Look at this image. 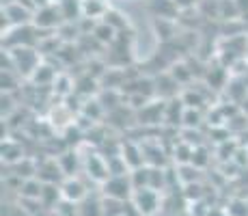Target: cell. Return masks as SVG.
Returning <instances> with one entry per match:
<instances>
[{
  "label": "cell",
  "instance_id": "1",
  "mask_svg": "<svg viewBox=\"0 0 248 216\" xmlns=\"http://www.w3.org/2000/svg\"><path fill=\"white\" fill-rule=\"evenodd\" d=\"M4 54L9 56V69H13L17 76H24V78H31L32 71L41 65V56L39 52L32 46H20V48H11Z\"/></svg>",
  "mask_w": 248,
  "mask_h": 216
},
{
  "label": "cell",
  "instance_id": "2",
  "mask_svg": "<svg viewBox=\"0 0 248 216\" xmlns=\"http://www.w3.org/2000/svg\"><path fill=\"white\" fill-rule=\"evenodd\" d=\"M63 24L65 20L59 11V4H52V2L41 4L35 11V17H32V26L37 31H59Z\"/></svg>",
  "mask_w": 248,
  "mask_h": 216
},
{
  "label": "cell",
  "instance_id": "3",
  "mask_svg": "<svg viewBox=\"0 0 248 216\" xmlns=\"http://www.w3.org/2000/svg\"><path fill=\"white\" fill-rule=\"evenodd\" d=\"M132 190H134V186L125 175H112L104 182V195L114 201H125L132 195Z\"/></svg>",
  "mask_w": 248,
  "mask_h": 216
},
{
  "label": "cell",
  "instance_id": "4",
  "mask_svg": "<svg viewBox=\"0 0 248 216\" xmlns=\"http://www.w3.org/2000/svg\"><path fill=\"white\" fill-rule=\"evenodd\" d=\"M134 203L140 214L151 216L158 208V193L154 188H138L134 193Z\"/></svg>",
  "mask_w": 248,
  "mask_h": 216
},
{
  "label": "cell",
  "instance_id": "5",
  "mask_svg": "<svg viewBox=\"0 0 248 216\" xmlns=\"http://www.w3.org/2000/svg\"><path fill=\"white\" fill-rule=\"evenodd\" d=\"M61 193H63V199L69 203H80L82 199H87V188L78 177H67L61 184Z\"/></svg>",
  "mask_w": 248,
  "mask_h": 216
},
{
  "label": "cell",
  "instance_id": "6",
  "mask_svg": "<svg viewBox=\"0 0 248 216\" xmlns=\"http://www.w3.org/2000/svg\"><path fill=\"white\" fill-rule=\"evenodd\" d=\"M110 11L108 0H82V16L84 20H102Z\"/></svg>",
  "mask_w": 248,
  "mask_h": 216
},
{
  "label": "cell",
  "instance_id": "7",
  "mask_svg": "<svg viewBox=\"0 0 248 216\" xmlns=\"http://www.w3.org/2000/svg\"><path fill=\"white\" fill-rule=\"evenodd\" d=\"M59 11L63 16L65 24H74L78 20H82V0H56Z\"/></svg>",
  "mask_w": 248,
  "mask_h": 216
},
{
  "label": "cell",
  "instance_id": "8",
  "mask_svg": "<svg viewBox=\"0 0 248 216\" xmlns=\"http://www.w3.org/2000/svg\"><path fill=\"white\" fill-rule=\"evenodd\" d=\"M44 182L37 180V177H31V180H24L22 186H20V193L24 199L28 201H39L41 199V193H44Z\"/></svg>",
  "mask_w": 248,
  "mask_h": 216
},
{
  "label": "cell",
  "instance_id": "9",
  "mask_svg": "<svg viewBox=\"0 0 248 216\" xmlns=\"http://www.w3.org/2000/svg\"><path fill=\"white\" fill-rule=\"evenodd\" d=\"M117 37H119V33L114 31L106 20L99 22L97 26H95V31H93V39H97L99 43H104V46H112Z\"/></svg>",
  "mask_w": 248,
  "mask_h": 216
},
{
  "label": "cell",
  "instance_id": "10",
  "mask_svg": "<svg viewBox=\"0 0 248 216\" xmlns=\"http://www.w3.org/2000/svg\"><path fill=\"white\" fill-rule=\"evenodd\" d=\"M28 80H32L35 84H50V83H54L56 80V69H52L50 65L41 63L35 71H32V76Z\"/></svg>",
  "mask_w": 248,
  "mask_h": 216
},
{
  "label": "cell",
  "instance_id": "11",
  "mask_svg": "<svg viewBox=\"0 0 248 216\" xmlns=\"http://www.w3.org/2000/svg\"><path fill=\"white\" fill-rule=\"evenodd\" d=\"M22 147L20 145H16V143H11V141H4L2 143V160L4 162H9V165H16V162H20L22 160Z\"/></svg>",
  "mask_w": 248,
  "mask_h": 216
},
{
  "label": "cell",
  "instance_id": "12",
  "mask_svg": "<svg viewBox=\"0 0 248 216\" xmlns=\"http://www.w3.org/2000/svg\"><path fill=\"white\" fill-rule=\"evenodd\" d=\"M80 208H78V216H102V203H99L97 199H87L80 201Z\"/></svg>",
  "mask_w": 248,
  "mask_h": 216
},
{
  "label": "cell",
  "instance_id": "13",
  "mask_svg": "<svg viewBox=\"0 0 248 216\" xmlns=\"http://www.w3.org/2000/svg\"><path fill=\"white\" fill-rule=\"evenodd\" d=\"M123 156H145V153H142V150H138L136 145H125V147H123ZM125 165H130L132 169H140L142 160H140V158H136V160H127Z\"/></svg>",
  "mask_w": 248,
  "mask_h": 216
},
{
  "label": "cell",
  "instance_id": "14",
  "mask_svg": "<svg viewBox=\"0 0 248 216\" xmlns=\"http://www.w3.org/2000/svg\"><path fill=\"white\" fill-rule=\"evenodd\" d=\"M227 216H248V203L246 201H231V205H229L227 210Z\"/></svg>",
  "mask_w": 248,
  "mask_h": 216
},
{
  "label": "cell",
  "instance_id": "15",
  "mask_svg": "<svg viewBox=\"0 0 248 216\" xmlns=\"http://www.w3.org/2000/svg\"><path fill=\"white\" fill-rule=\"evenodd\" d=\"M237 9H240V16H246L248 13V0H235Z\"/></svg>",
  "mask_w": 248,
  "mask_h": 216
},
{
  "label": "cell",
  "instance_id": "16",
  "mask_svg": "<svg viewBox=\"0 0 248 216\" xmlns=\"http://www.w3.org/2000/svg\"><path fill=\"white\" fill-rule=\"evenodd\" d=\"M197 2V0H175V4H177L179 9H186V7H192V4Z\"/></svg>",
  "mask_w": 248,
  "mask_h": 216
},
{
  "label": "cell",
  "instance_id": "17",
  "mask_svg": "<svg viewBox=\"0 0 248 216\" xmlns=\"http://www.w3.org/2000/svg\"><path fill=\"white\" fill-rule=\"evenodd\" d=\"M244 56H246V61H248V43H246V50H244Z\"/></svg>",
  "mask_w": 248,
  "mask_h": 216
}]
</instances>
